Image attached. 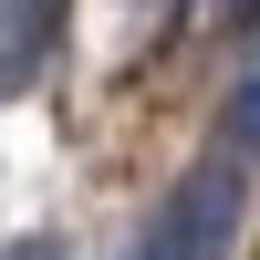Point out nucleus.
Here are the masks:
<instances>
[{"label":"nucleus","mask_w":260,"mask_h":260,"mask_svg":"<svg viewBox=\"0 0 260 260\" xmlns=\"http://www.w3.org/2000/svg\"><path fill=\"white\" fill-rule=\"evenodd\" d=\"M240 198H250V177H240L229 156L187 167V177L167 187V208L146 219V240L125 250V260H229V229H240Z\"/></svg>","instance_id":"nucleus-1"},{"label":"nucleus","mask_w":260,"mask_h":260,"mask_svg":"<svg viewBox=\"0 0 260 260\" xmlns=\"http://www.w3.org/2000/svg\"><path fill=\"white\" fill-rule=\"evenodd\" d=\"M52 21H62V0H0V94H21V83L42 73Z\"/></svg>","instance_id":"nucleus-2"},{"label":"nucleus","mask_w":260,"mask_h":260,"mask_svg":"<svg viewBox=\"0 0 260 260\" xmlns=\"http://www.w3.org/2000/svg\"><path fill=\"white\" fill-rule=\"evenodd\" d=\"M219 156H229V167H250V156H260V73L229 94V136H219Z\"/></svg>","instance_id":"nucleus-3"},{"label":"nucleus","mask_w":260,"mask_h":260,"mask_svg":"<svg viewBox=\"0 0 260 260\" xmlns=\"http://www.w3.org/2000/svg\"><path fill=\"white\" fill-rule=\"evenodd\" d=\"M0 260H62V240H42V229H31V240H11Z\"/></svg>","instance_id":"nucleus-4"},{"label":"nucleus","mask_w":260,"mask_h":260,"mask_svg":"<svg viewBox=\"0 0 260 260\" xmlns=\"http://www.w3.org/2000/svg\"><path fill=\"white\" fill-rule=\"evenodd\" d=\"M229 11H240V0H229Z\"/></svg>","instance_id":"nucleus-5"}]
</instances>
